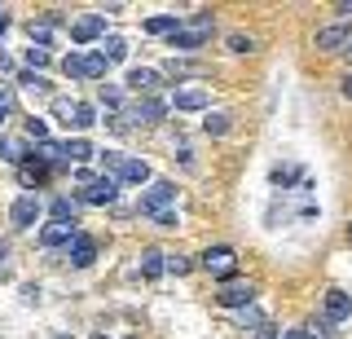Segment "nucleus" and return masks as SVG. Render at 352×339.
Masks as SVG:
<instances>
[{
  "label": "nucleus",
  "mask_w": 352,
  "mask_h": 339,
  "mask_svg": "<svg viewBox=\"0 0 352 339\" xmlns=\"http://www.w3.org/2000/svg\"><path fill=\"white\" fill-rule=\"evenodd\" d=\"M168 269L172 273H190V256H168Z\"/></svg>",
  "instance_id": "f704fd0d"
},
{
  "label": "nucleus",
  "mask_w": 352,
  "mask_h": 339,
  "mask_svg": "<svg viewBox=\"0 0 352 339\" xmlns=\"http://www.w3.org/2000/svg\"><path fill=\"white\" fill-rule=\"evenodd\" d=\"M44 67H49V49H36V45H31L27 49V71H44Z\"/></svg>",
  "instance_id": "7c9ffc66"
},
{
  "label": "nucleus",
  "mask_w": 352,
  "mask_h": 339,
  "mask_svg": "<svg viewBox=\"0 0 352 339\" xmlns=\"http://www.w3.org/2000/svg\"><path fill=\"white\" fill-rule=\"evenodd\" d=\"M5 260H9V247L0 243V273H5Z\"/></svg>",
  "instance_id": "a19ab883"
},
{
  "label": "nucleus",
  "mask_w": 352,
  "mask_h": 339,
  "mask_svg": "<svg viewBox=\"0 0 352 339\" xmlns=\"http://www.w3.org/2000/svg\"><path fill=\"white\" fill-rule=\"evenodd\" d=\"M256 339H273V326H269V322H264V326H260V335H256Z\"/></svg>",
  "instance_id": "58836bf2"
},
{
  "label": "nucleus",
  "mask_w": 352,
  "mask_h": 339,
  "mask_svg": "<svg viewBox=\"0 0 352 339\" xmlns=\"http://www.w3.org/2000/svg\"><path fill=\"white\" fill-rule=\"evenodd\" d=\"M282 339H313V335H308V326H300V331H286Z\"/></svg>",
  "instance_id": "4c0bfd02"
},
{
  "label": "nucleus",
  "mask_w": 352,
  "mask_h": 339,
  "mask_svg": "<svg viewBox=\"0 0 352 339\" xmlns=\"http://www.w3.org/2000/svg\"><path fill=\"white\" fill-rule=\"evenodd\" d=\"M93 339H110V335H102V331H97V335H93Z\"/></svg>",
  "instance_id": "a18cd8bd"
},
{
  "label": "nucleus",
  "mask_w": 352,
  "mask_h": 339,
  "mask_svg": "<svg viewBox=\"0 0 352 339\" xmlns=\"http://www.w3.org/2000/svg\"><path fill=\"white\" fill-rule=\"evenodd\" d=\"M97 36H106V14H84V18L71 23V40H75V45H88V40H97Z\"/></svg>",
  "instance_id": "9d476101"
},
{
  "label": "nucleus",
  "mask_w": 352,
  "mask_h": 339,
  "mask_svg": "<svg viewBox=\"0 0 352 339\" xmlns=\"http://www.w3.org/2000/svg\"><path fill=\"white\" fill-rule=\"evenodd\" d=\"M163 71H168V75H190V67H185V62H168Z\"/></svg>",
  "instance_id": "e433bc0d"
},
{
  "label": "nucleus",
  "mask_w": 352,
  "mask_h": 339,
  "mask_svg": "<svg viewBox=\"0 0 352 339\" xmlns=\"http://www.w3.org/2000/svg\"><path fill=\"white\" fill-rule=\"evenodd\" d=\"M348 238H352V229H348Z\"/></svg>",
  "instance_id": "09e8293b"
},
{
  "label": "nucleus",
  "mask_w": 352,
  "mask_h": 339,
  "mask_svg": "<svg viewBox=\"0 0 352 339\" xmlns=\"http://www.w3.org/2000/svg\"><path fill=\"white\" fill-rule=\"evenodd\" d=\"M18 181L27 185V190H31V185H44V181H49V168L31 159V163H22V168H18Z\"/></svg>",
  "instance_id": "5701e85b"
},
{
  "label": "nucleus",
  "mask_w": 352,
  "mask_h": 339,
  "mask_svg": "<svg viewBox=\"0 0 352 339\" xmlns=\"http://www.w3.org/2000/svg\"><path fill=\"white\" fill-rule=\"evenodd\" d=\"M75 234H80L75 225H66V221H49V225L40 229V247H66Z\"/></svg>",
  "instance_id": "2eb2a0df"
},
{
  "label": "nucleus",
  "mask_w": 352,
  "mask_h": 339,
  "mask_svg": "<svg viewBox=\"0 0 352 339\" xmlns=\"http://www.w3.org/2000/svg\"><path fill=\"white\" fill-rule=\"evenodd\" d=\"M335 14H344V18H352V5H339V9H335Z\"/></svg>",
  "instance_id": "79ce46f5"
},
{
  "label": "nucleus",
  "mask_w": 352,
  "mask_h": 339,
  "mask_svg": "<svg viewBox=\"0 0 352 339\" xmlns=\"http://www.w3.org/2000/svg\"><path fill=\"white\" fill-rule=\"evenodd\" d=\"M97 124V111H93V106H88V102H80V106H75V133H84V128H93Z\"/></svg>",
  "instance_id": "c756f323"
},
{
  "label": "nucleus",
  "mask_w": 352,
  "mask_h": 339,
  "mask_svg": "<svg viewBox=\"0 0 352 339\" xmlns=\"http://www.w3.org/2000/svg\"><path fill=\"white\" fill-rule=\"evenodd\" d=\"M97 53H102L106 62H124V58H128V45H124L119 36H106V40H102V49H97Z\"/></svg>",
  "instance_id": "393cba45"
},
{
  "label": "nucleus",
  "mask_w": 352,
  "mask_h": 339,
  "mask_svg": "<svg viewBox=\"0 0 352 339\" xmlns=\"http://www.w3.org/2000/svg\"><path fill=\"white\" fill-rule=\"evenodd\" d=\"M251 49H256V40H251V36H238V31L229 36V53H251Z\"/></svg>",
  "instance_id": "473e14b6"
},
{
  "label": "nucleus",
  "mask_w": 352,
  "mask_h": 339,
  "mask_svg": "<svg viewBox=\"0 0 352 339\" xmlns=\"http://www.w3.org/2000/svg\"><path fill=\"white\" fill-rule=\"evenodd\" d=\"M27 31H31V45H36V49L53 45V23H49V18H44V23H31Z\"/></svg>",
  "instance_id": "cd10ccee"
},
{
  "label": "nucleus",
  "mask_w": 352,
  "mask_h": 339,
  "mask_svg": "<svg viewBox=\"0 0 352 339\" xmlns=\"http://www.w3.org/2000/svg\"><path fill=\"white\" fill-rule=\"evenodd\" d=\"M40 216H44L40 194H18V199L9 203V225H14V229H31Z\"/></svg>",
  "instance_id": "39448f33"
},
{
  "label": "nucleus",
  "mask_w": 352,
  "mask_h": 339,
  "mask_svg": "<svg viewBox=\"0 0 352 339\" xmlns=\"http://www.w3.org/2000/svg\"><path fill=\"white\" fill-rule=\"evenodd\" d=\"M163 269H168V256H163L159 247H146V251H141V273H146V278H159Z\"/></svg>",
  "instance_id": "412c9836"
},
{
  "label": "nucleus",
  "mask_w": 352,
  "mask_h": 339,
  "mask_svg": "<svg viewBox=\"0 0 352 339\" xmlns=\"http://www.w3.org/2000/svg\"><path fill=\"white\" fill-rule=\"evenodd\" d=\"M49 216L53 221H66V225H80L75 216H80V199H66V194H58V199L49 203Z\"/></svg>",
  "instance_id": "a211bd4d"
},
{
  "label": "nucleus",
  "mask_w": 352,
  "mask_h": 339,
  "mask_svg": "<svg viewBox=\"0 0 352 339\" xmlns=\"http://www.w3.org/2000/svg\"><path fill=\"white\" fill-rule=\"evenodd\" d=\"M80 207H106V203H115L119 199V181L115 177H93L88 185H80Z\"/></svg>",
  "instance_id": "20e7f679"
},
{
  "label": "nucleus",
  "mask_w": 352,
  "mask_h": 339,
  "mask_svg": "<svg viewBox=\"0 0 352 339\" xmlns=\"http://www.w3.org/2000/svg\"><path fill=\"white\" fill-rule=\"evenodd\" d=\"M5 27H9V9L0 5V31H5Z\"/></svg>",
  "instance_id": "ea45409f"
},
{
  "label": "nucleus",
  "mask_w": 352,
  "mask_h": 339,
  "mask_svg": "<svg viewBox=\"0 0 352 339\" xmlns=\"http://www.w3.org/2000/svg\"><path fill=\"white\" fill-rule=\"evenodd\" d=\"M344 97H352V75H348V80H344Z\"/></svg>",
  "instance_id": "37998d69"
},
{
  "label": "nucleus",
  "mask_w": 352,
  "mask_h": 339,
  "mask_svg": "<svg viewBox=\"0 0 352 339\" xmlns=\"http://www.w3.org/2000/svg\"><path fill=\"white\" fill-rule=\"evenodd\" d=\"M146 31H150V36H176V31H181V18H176V14L146 18Z\"/></svg>",
  "instance_id": "4be33fe9"
},
{
  "label": "nucleus",
  "mask_w": 352,
  "mask_h": 339,
  "mask_svg": "<svg viewBox=\"0 0 352 339\" xmlns=\"http://www.w3.org/2000/svg\"><path fill=\"white\" fill-rule=\"evenodd\" d=\"M348 40H352L348 23H335V27H322V31H317V49H326V53H335V49H348Z\"/></svg>",
  "instance_id": "dca6fc26"
},
{
  "label": "nucleus",
  "mask_w": 352,
  "mask_h": 339,
  "mask_svg": "<svg viewBox=\"0 0 352 339\" xmlns=\"http://www.w3.org/2000/svg\"><path fill=\"white\" fill-rule=\"evenodd\" d=\"M216 304L220 309H251V304H256V287H251V282H225V287H220V295H216Z\"/></svg>",
  "instance_id": "6e6552de"
},
{
  "label": "nucleus",
  "mask_w": 352,
  "mask_h": 339,
  "mask_svg": "<svg viewBox=\"0 0 352 339\" xmlns=\"http://www.w3.org/2000/svg\"><path fill=\"white\" fill-rule=\"evenodd\" d=\"M75 106H80V102H71V97H53V115H58L66 128L75 124Z\"/></svg>",
  "instance_id": "c85d7f7f"
},
{
  "label": "nucleus",
  "mask_w": 352,
  "mask_h": 339,
  "mask_svg": "<svg viewBox=\"0 0 352 339\" xmlns=\"http://www.w3.org/2000/svg\"><path fill=\"white\" fill-rule=\"evenodd\" d=\"M238 322H242V331H260V326H264V313L260 309H242Z\"/></svg>",
  "instance_id": "2f4dec72"
},
{
  "label": "nucleus",
  "mask_w": 352,
  "mask_h": 339,
  "mask_svg": "<svg viewBox=\"0 0 352 339\" xmlns=\"http://www.w3.org/2000/svg\"><path fill=\"white\" fill-rule=\"evenodd\" d=\"M154 225H159V229H176L181 221H176V212H163V216H154Z\"/></svg>",
  "instance_id": "c9c22d12"
},
{
  "label": "nucleus",
  "mask_w": 352,
  "mask_h": 339,
  "mask_svg": "<svg viewBox=\"0 0 352 339\" xmlns=\"http://www.w3.org/2000/svg\"><path fill=\"white\" fill-rule=\"evenodd\" d=\"M348 53H352V40H348Z\"/></svg>",
  "instance_id": "de8ad7c7"
},
{
  "label": "nucleus",
  "mask_w": 352,
  "mask_h": 339,
  "mask_svg": "<svg viewBox=\"0 0 352 339\" xmlns=\"http://www.w3.org/2000/svg\"><path fill=\"white\" fill-rule=\"evenodd\" d=\"M62 251H66V260H71L75 269H88V265L97 260V243H93L88 234H75V238H71V243H66Z\"/></svg>",
  "instance_id": "9b49d317"
},
{
  "label": "nucleus",
  "mask_w": 352,
  "mask_h": 339,
  "mask_svg": "<svg viewBox=\"0 0 352 339\" xmlns=\"http://www.w3.org/2000/svg\"><path fill=\"white\" fill-rule=\"evenodd\" d=\"M18 84H22L27 93H49V80H44L40 71H18Z\"/></svg>",
  "instance_id": "bb28decb"
},
{
  "label": "nucleus",
  "mask_w": 352,
  "mask_h": 339,
  "mask_svg": "<svg viewBox=\"0 0 352 339\" xmlns=\"http://www.w3.org/2000/svg\"><path fill=\"white\" fill-rule=\"evenodd\" d=\"M5 115H9V111H5V106H0V128H5Z\"/></svg>",
  "instance_id": "c03bdc74"
},
{
  "label": "nucleus",
  "mask_w": 352,
  "mask_h": 339,
  "mask_svg": "<svg viewBox=\"0 0 352 339\" xmlns=\"http://www.w3.org/2000/svg\"><path fill=\"white\" fill-rule=\"evenodd\" d=\"M62 71L71 75V80H106V71H110V62L102 58V53H66L62 58Z\"/></svg>",
  "instance_id": "f257e3e1"
},
{
  "label": "nucleus",
  "mask_w": 352,
  "mask_h": 339,
  "mask_svg": "<svg viewBox=\"0 0 352 339\" xmlns=\"http://www.w3.org/2000/svg\"><path fill=\"white\" fill-rule=\"evenodd\" d=\"M115 181H128V185H150V163H146V159H132V155H124V159H119V168H115Z\"/></svg>",
  "instance_id": "f8f14e48"
},
{
  "label": "nucleus",
  "mask_w": 352,
  "mask_h": 339,
  "mask_svg": "<svg viewBox=\"0 0 352 339\" xmlns=\"http://www.w3.org/2000/svg\"><path fill=\"white\" fill-rule=\"evenodd\" d=\"M44 133H49V128H44V119H27V137L44 141Z\"/></svg>",
  "instance_id": "72a5a7b5"
},
{
  "label": "nucleus",
  "mask_w": 352,
  "mask_h": 339,
  "mask_svg": "<svg viewBox=\"0 0 352 339\" xmlns=\"http://www.w3.org/2000/svg\"><path fill=\"white\" fill-rule=\"evenodd\" d=\"M36 163H44L49 172H62V168H71V159H66V141H36Z\"/></svg>",
  "instance_id": "1a4fd4ad"
},
{
  "label": "nucleus",
  "mask_w": 352,
  "mask_h": 339,
  "mask_svg": "<svg viewBox=\"0 0 352 339\" xmlns=\"http://www.w3.org/2000/svg\"><path fill=\"white\" fill-rule=\"evenodd\" d=\"M168 115V102H163V97H137V102L128 106L124 115H119V124H159V119Z\"/></svg>",
  "instance_id": "423d86ee"
},
{
  "label": "nucleus",
  "mask_w": 352,
  "mask_h": 339,
  "mask_svg": "<svg viewBox=\"0 0 352 339\" xmlns=\"http://www.w3.org/2000/svg\"><path fill=\"white\" fill-rule=\"evenodd\" d=\"M0 159L14 163V168H22V163L36 159V146H27L22 137H0Z\"/></svg>",
  "instance_id": "ddd939ff"
},
{
  "label": "nucleus",
  "mask_w": 352,
  "mask_h": 339,
  "mask_svg": "<svg viewBox=\"0 0 352 339\" xmlns=\"http://www.w3.org/2000/svg\"><path fill=\"white\" fill-rule=\"evenodd\" d=\"M229 128H234V115H229V111H207V119H203L207 137H225Z\"/></svg>",
  "instance_id": "aec40b11"
},
{
  "label": "nucleus",
  "mask_w": 352,
  "mask_h": 339,
  "mask_svg": "<svg viewBox=\"0 0 352 339\" xmlns=\"http://www.w3.org/2000/svg\"><path fill=\"white\" fill-rule=\"evenodd\" d=\"M322 309H326V322H348L352 317V295L348 291H326Z\"/></svg>",
  "instance_id": "4468645a"
},
{
  "label": "nucleus",
  "mask_w": 352,
  "mask_h": 339,
  "mask_svg": "<svg viewBox=\"0 0 352 339\" xmlns=\"http://www.w3.org/2000/svg\"><path fill=\"white\" fill-rule=\"evenodd\" d=\"M203 269L212 273V278L229 282V278L238 273V256H234V247H207V251H203Z\"/></svg>",
  "instance_id": "0eeeda50"
},
{
  "label": "nucleus",
  "mask_w": 352,
  "mask_h": 339,
  "mask_svg": "<svg viewBox=\"0 0 352 339\" xmlns=\"http://www.w3.org/2000/svg\"><path fill=\"white\" fill-rule=\"evenodd\" d=\"M176 111H207V89H181L172 97Z\"/></svg>",
  "instance_id": "6ab92c4d"
},
{
  "label": "nucleus",
  "mask_w": 352,
  "mask_h": 339,
  "mask_svg": "<svg viewBox=\"0 0 352 339\" xmlns=\"http://www.w3.org/2000/svg\"><path fill=\"white\" fill-rule=\"evenodd\" d=\"M66 159H71V163H88V159H97V150L88 146L84 137H71V141H66Z\"/></svg>",
  "instance_id": "b1692460"
},
{
  "label": "nucleus",
  "mask_w": 352,
  "mask_h": 339,
  "mask_svg": "<svg viewBox=\"0 0 352 339\" xmlns=\"http://www.w3.org/2000/svg\"><path fill=\"white\" fill-rule=\"evenodd\" d=\"M159 75H163V71H154V67H132V71H128V89L150 97L154 89H159Z\"/></svg>",
  "instance_id": "f3484780"
},
{
  "label": "nucleus",
  "mask_w": 352,
  "mask_h": 339,
  "mask_svg": "<svg viewBox=\"0 0 352 339\" xmlns=\"http://www.w3.org/2000/svg\"><path fill=\"white\" fill-rule=\"evenodd\" d=\"M172 203H176V185L172 181H150L146 194H141V203H137V212L141 216H163V212H172Z\"/></svg>",
  "instance_id": "f03ea898"
},
{
  "label": "nucleus",
  "mask_w": 352,
  "mask_h": 339,
  "mask_svg": "<svg viewBox=\"0 0 352 339\" xmlns=\"http://www.w3.org/2000/svg\"><path fill=\"white\" fill-rule=\"evenodd\" d=\"M207 36H212V18H207V14H194V23H181V31L172 36V49L194 53V49L207 45Z\"/></svg>",
  "instance_id": "7ed1b4c3"
},
{
  "label": "nucleus",
  "mask_w": 352,
  "mask_h": 339,
  "mask_svg": "<svg viewBox=\"0 0 352 339\" xmlns=\"http://www.w3.org/2000/svg\"><path fill=\"white\" fill-rule=\"evenodd\" d=\"M102 106L110 115H124V93H119V84H102Z\"/></svg>",
  "instance_id": "a878e982"
},
{
  "label": "nucleus",
  "mask_w": 352,
  "mask_h": 339,
  "mask_svg": "<svg viewBox=\"0 0 352 339\" xmlns=\"http://www.w3.org/2000/svg\"><path fill=\"white\" fill-rule=\"evenodd\" d=\"M53 339H71V335H53Z\"/></svg>",
  "instance_id": "49530a36"
}]
</instances>
